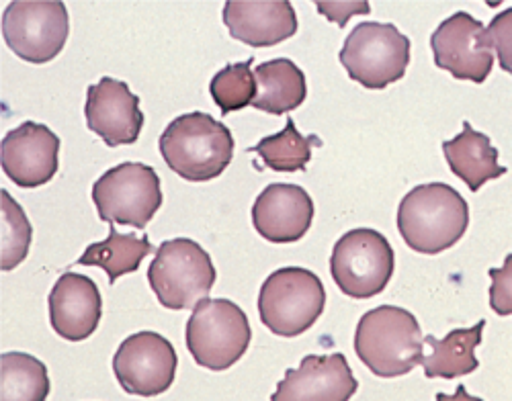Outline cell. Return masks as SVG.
<instances>
[{
    "instance_id": "603a6c76",
    "label": "cell",
    "mask_w": 512,
    "mask_h": 401,
    "mask_svg": "<svg viewBox=\"0 0 512 401\" xmlns=\"http://www.w3.org/2000/svg\"><path fill=\"white\" fill-rule=\"evenodd\" d=\"M52 383L46 365L27 352L0 359V401H46Z\"/></svg>"
},
{
    "instance_id": "8fae6325",
    "label": "cell",
    "mask_w": 512,
    "mask_h": 401,
    "mask_svg": "<svg viewBox=\"0 0 512 401\" xmlns=\"http://www.w3.org/2000/svg\"><path fill=\"white\" fill-rule=\"evenodd\" d=\"M177 365L173 344L156 332L127 336L113 356V373L121 389L140 397H156L168 391L175 383Z\"/></svg>"
},
{
    "instance_id": "d6986e66",
    "label": "cell",
    "mask_w": 512,
    "mask_h": 401,
    "mask_svg": "<svg viewBox=\"0 0 512 401\" xmlns=\"http://www.w3.org/2000/svg\"><path fill=\"white\" fill-rule=\"evenodd\" d=\"M443 154L451 172L474 193L492 178L506 174V168L498 164V150L492 146L490 138L467 121H463V131L457 138L443 144Z\"/></svg>"
},
{
    "instance_id": "44dd1931",
    "label": "cell",
    "mask_w": 512,
    "mask_h": 401,
    "mask_svg": "<svg viewBox=\"0 0 512 401\" xmlns=\"http://www.w3.org/2000/svg\"><path fill=\"white\" fill-rule=\"evenodd\" d=\"M254 80V109L267 111L271 115H283L306 101V74L287 58L256 66Z\"/></svg>"
},
{
    "instance_id": "3957f363",
    "label": "cell",
    "mask_w": 512,
    "mask_h": 401,
    "mask_svg": "<svg viewBox=\"0 0 512 401\" xmlns=\"http://www.w3.org/2000/svg\"><path fill=\"white\" fill-rule=\"evenodd\" d=\"M469 224L465 199L445 183L414 187L398 207V230L418 254H439L455 246Z\"/></svg>"
},
{
    "instance_id": "ba28073f",
    "label": "cell",
    "mask_w": 512,
    "mask_h": 401,
    "mask_svg": "<svg viewBox=\"0 0 512 401\" xmlns=\"http://www.w3.org/2000/svg\"><path fill=\"white\" fill-rule=\"evenodd\" d=\"M396 269V254L386 236L359 228L334 244L330 273L336 287L353 299H369L388 287Z\"/></svg>"
},
{
    "instance_id": "277c9868",
    "label": "cell",
    "mask_w": 512,
    "mask_h": 401,
    "mask_svg": "<svg viewBox=\"0 0 512 401\" xmlns=\"http://www.w3.org/2000/svg\"><path fill=\"white\" fill-rule=\"evenodd\" d=\"M148 281L166 309H195L216 285V269L195 240L175 238L158 246Z\"/></svg>"
},
{
    "instance_id": "484cf974",
    "label": "cell",
    "mask_w": 512,
    "mask_h": 401,
    "mask_svg": "<svg viewBox=\"0 0 512 401\" xmlns=\"http://www.w3.org/2000/svg\"><path fill=\"white\" fill-rule=\"evenodd\" d=\"M0 207H3V260H0V269L9 273L27 258L31 246V224L21 205L5 189L0 193Z\"/></svg>"
},
{
    "instance_id": "8992f818",
    "label": "cell",
    "mask_w": 512,
    "mask_h": 401,
    "mask_svg": "<svg viewBox=\"0 0 512 401\" xmlns=\"http://www.w3.org/2000/svg\"><path fill=\"white\" fill-rule=\"evenodd\" d=\"M326 291L322 281L308 269L287 266L267 277L259 295L263 324L283 338L308 332L322 316Z\"/></svg>"
},
{
    "instance_id": "5b68a950",
    "label": "cell",
    "mask_w": 512,
    "mask_h": 401,
    "mask_svg": "<svg viewBox=\"0 0 512 401\" xmlns=\"http://www.w3.org/2000/svg\"><path fill=\"white\" fill-rule=\"evenodd\" d=\"M248 318L230 299H203L187 322V348L209 371L234 367L250 346Z\"/></svg>"
},
{
    "instance_id": "4fadbf2b",
    "label": "cell",
    "mask_w": 512,
    "mask_h": 401,
    "mask_svg": "<svg viewBox=\"0 0 512 401\" xmlns=\"http://www.w3.org/2000/svg\"><path fill=\"white\" fill-rule=\"evenodd\" d=\"M87 125L109 146H130L140 138L144 113L140 99L130 91V86L111 76H103L87 91Z\"/></svg>"
},
{
    "instance_id": "7c38bea8",
    "label": "cell",
    "mask_w": 512,
    "mask_h": 401,
    "mask_svg": "<svg viewBox=\"0 0 512 401\" xmlns=\"http://www.w3.org/2000/svg\"><path fill=\"white\" fill-rule=\"evenodd\" d=\"M58 152L60 138L48 125L25 121L0 144V164L17 187L37 189L58 172Z\"/></svg>"
},
{
    "instance_id": "cb8c5ba5",
    "label": "cell",
    "mask_w": 512,
    "mask_h": 401,
    "mask_svg": "<svg viewBox=\"0 0 512 401\" xmlns=\"http://www.w3.org/2000/svg\"><path fill=\"white\" fill-rule=\"evenodd\" d=\"M322 146L318 136L304 138L295 127V121L289 117L283 131L275 133V136L263 138L250 152L259 154L263 162L275 170V172H302L306 170L312 148Z\"/></svg>"
},
{
    "instance_id": "d4e9b609",
    "label": "cell",
    "mask_w": 512,
    "mask_h": 401,
    "mask_svg": "<svg viewBox=\"0 0 512 401\" xmlns=\"http://www.w3.org/2000/svg\"><path fill=\"white\" fill-rule=\"evenodd\" d=\"M250 66L252 58L248 62L230 64L211 78L209 91L213 101L222 109V115L252 105L256 97V80Z\"/></svg>"
},
{
    "instance_id": "ac0fdd59",
    "label": "cell",
    "mask_w": 512,
    "mask_h": 401,
    "mask_svg": "<svg viewBox=\"0 0 512 401\" xmlns=\"http://www.w3.org/2000/svg\"><path fill=\"white\" fill-rule=\"evenodd\" d=\"M224 23L236 41L269 48L297 31V15L287 0H228Z\"/></svg>"
},
{
    "instance_id": "52a82bcc",
    "label": "cell",
    "mask_w": 512,
    "mask_h": 401,
    "mask_svg": "<svg viewBox=\"0 0 512 401\" xmlns=\"http://www.w3.org/2000/svg\"><path fill=\"white\" fill-rule=\"evenodd\" d=\"M349 78L369 91L398 82L410 64V39L392 23L357 25L340 50Z\"/></svg>"
},
{
    "instance_id": "5bb4252c",
    "label": "cell",
    "mask_w": 512,
    "mask_h": 401,
    "mask_svg": "<svg viewBox=\"0 0 512 401\" xmlns=\"http://www.w3.org/2000/svg\"><path fill=\"white\" fill-rule=\"evenodd\" d=\"M359 383L345 354H310L297 369H287L271 401H349Z\"/></svg>"
},
{
    "instance_id": "e0dca14e",
    "label": "cell",
    "mask_w": 512,
    "mask_h": 401,
    "mask_svg": "<svg viewBox=\"0 0 512 401\" xmlns=\"http://www.w3.org/2000/svg\"><path fill=\"white\" fill-rule=\"evenodd\" d=\"M50 324L54 332L70 342L87 340L99 328L103 297L93 279L64 273L50 291Z\"/></svg>"
},
{
    "instance_id": "30bf717a",
    "label": "cell",
    "mask_w": 512,
    "mask_h": 401,
    "mask_svg": "<svg viewBox=\"0 0 512 401\" xmlns=\"http://www.w3.org/2000/svg\"><path fill=\"white\" fill-rule=\"evenodd\" d=\"M70 33L68 9L60 0H15L3 13V37L13 54L31 64L54 60Z\"/></svg>"
},
{
    "instance_id": "83f0119b",
    "label": "cell",
    "mask_w": 512,
    "mask_h": 401,
    "mask_svg": "<svg viewBox=\"0 0 512 401\" xmlns=\"http://www.w3.org/2000/svg\"><path fill=\"white\" fill-rule=\"evenodd\" d=\"M492 279L490 307L498 316H512V254L506 256L502 269L488 271Z\"/></svg>"
},
{
    "instance_id": "f1b7e54d",
    "label": "cell",
    "mask_w": 512,
    "mask_h": 401,
    "mask_svg": "<svg viewBox=\"0 0 512 401\" xmlns=\"http://www.w3.org/2000/svg\"><path fill=\"white\" fill-rule=\"evenodd\" d=\"M316 7L330 21H336L338 27H343L351 15H367L371 11L369 3H316Z\"/></svg>"
},
{
    "instance_id": "9c48e42d",
    "label": "cell",
    "mask_w": 512,
    "mask_h": 401,
    "mask_svg": "<svg viewBox=\"0 0 512 401\" xmlns=\"http://www.w3.org/2000/svg\"><path fill=\"white\" fill-rule=\"evenodd\" d=\"M93 201L103 221L144 230L162 205L160 178L152 166L123 162L95 183Z\"/></svg>"
},
{
    "instance_id": "9a60e30c",
    "label": "cell",
    "mask_w": 512,
    "mask_h": 401,
    "mask_svg": "<svg viewBox=\"0 0 512 401\" xmlns=\"http://www.w3.org/2000/svg\"><path fill=\"white\" fill-rule=\"evenodd\" d=\"M484 25L469 13H455L431 35L435 64L459 80L484 82L494 66L492 52L480 48Z\"/></svg>"
},
{
    "instance_id": "7a4b0ae2",
    "label": "cell",
    "mask_w": 512,
    "mask_h": 401,
    "mask_svg": "<svg viewBox=\"0 0 512 401\" xmlns=\"http://www.w3.org/2000/svg\"><path fill=\"white\" fill-rule=\"evenodd\" d=\"M355 352L373 375L394 379L408 375L422 363L424 336L408 309L381 305L359 320Z\"/></svg>"
},
{
    "instance_id": "4316f807",
    "label": "cell",
    "mask_w": 512,
    "mask_h": 401,
    "mask_svg": "<svg viewBox=\"0 0 512 401\" xmlns=\"http://www.w3.org/2000/svg\"><path fill=\"white\" fill-rule=\"evenodd\" d=\"M480 48L494 52L504 72L512 74V9L498 13L480 33Z\"/></svg>"
},
{
    "instance_id": "2e32d148",
    "label": "cell",
    "mask_w": 512,
    "mask_h": 401,
    "mask_svg": "<svg viewBox=\"0 0 512 401\" xmlns=\"http://www.w3.org/2000/svg\"><path fill=\"white\" fill-rule=\"evenodd\" d=\"M314 221V201L306 189L287 183L269 185L252 205V226L273 244L297 242Z\"/></svg>"
},
{
    "instance_id": "6da1fadb",
    "label": "cell",
    "mask_w": 512,
    "mask_h": 401,
    "mask_svg": "<svg viewBox=\"0 0 512 401\" xmlns=\"http://www.w3.org/2000/svg\"><path fill=\"white\" fill-rule=\"evenodd\" d=\"M158 146L168 168L189 183L213 181L234 158L232 131L199 111L168 123Z\"/></svg>"
},
{
    "instance_id": "f546056e",
    "label": "cell",
    "mask_w": 512,
    "mask_h": 401,
    "mask_svg": "<svg viewBox=\"0 0 512 401\" xmlns=\"http://www.w3.org/2000/svg\"><path fill=\"white\" fill-rule=\"evenodd\" d=\"M437 401H484L480 397H472L467 393L465 385H459L457 391L453 395H447V393H437Z\"/></svg>"
},
{
    "instance_id": "7402d4cb",
    "label": "cell",
    "mask_w": 512,
    "mask_h": 401,
    "mask_svg": "<svg viewBox=\"0 0 512 401\" xmlns=\"http://www.w3.org/2000/svg\"><path fill=\"white\" fill-rule=\"evenodd\" d=\"M152 254V244L146 236L136 238L134 234H117L115 224H109V238L97 244H91L76 264L99 266L113 285L119 277L136 273L142 260Z\"/></svg>"
},
{
    "instance_id": "ffe728a7",
    "label": "cell",
    "mask_w": 512,
    "mask_h": 401,
    "mask_svg": "<svg viewBox=\"0 0 512 401\" xmlns=\"http://www.w3.org/2000/svg\"><path fill=\"white\" fill-rule=\"evenodd\" d=\"M486 322L480 320L474 328H459L449 332L445 338L424 336L429 354L422 356L424 375L429 379H457L461 375L474 373L480 363L476 359V348L482 342Z\"/></svg>"
}]
</instances>
